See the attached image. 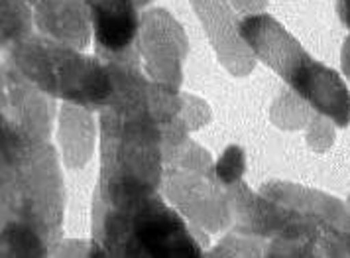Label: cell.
<instances>
[{"label": "cell", "instance_id": "cell-2", "mask_svg": "<svg viewBox=\"0 0 350 258\" xmlns=\"http://www.w3.org/2000/svg\"><path fill=\"white\" fill-rule=\"evenodd\" d=\"M96 38L103 46L122 48L136 30L134 12L128 0H91Z\"/></svg>", "mask_w": 350, "mask_h": 258}, {"label": "cell", "instance_id": "cell-1", "mask_svg": "<svg viewBox=\"0 0 350 258\" xmlns=\"http://www.w3.org/2000/svg\"><path fill=\"white\" fill-rule=\"evenodd\" d=\"M136 235L138 239L146 246L148 253L152 255H172V253H191V248H185V239H177L183 233L181 221L175 217L174 213L161 209H152L142 213L136 221Z\"/></svg>", "mask_w": 350, "mask_h": 258}, {"label": "cell", "instance_id": "cell-4", "mask_svg": "<svg viewBox=\"0 0 350 258\" xmlns=\"http://www.w3.org/2000/svg\"><path fill=\"white\" fill-rule=\"evenodd\" d=\"M345 20L350 26V0H345Z\"/></svg>", "mask_w": 350, "mask_h": 258}, {"label": "cell", "instance_id": "cell-3", "mask_svg": "<svg viewBox=\"0 0 350 258\" xmlns=\"http://www.w3.org/2000/svg\"><path fill=\"white\" fill-rule=\"evenodd\" d=\"M234 150H237V148L228 150V152L224 154L223 162L219 164V176H221V179H224V181H232V179L240 174V170H242L240 152L237 154V158H232V156H234Z\"/></svg>", "mask_w": 350, "mask_h": 258}]
</instances>
